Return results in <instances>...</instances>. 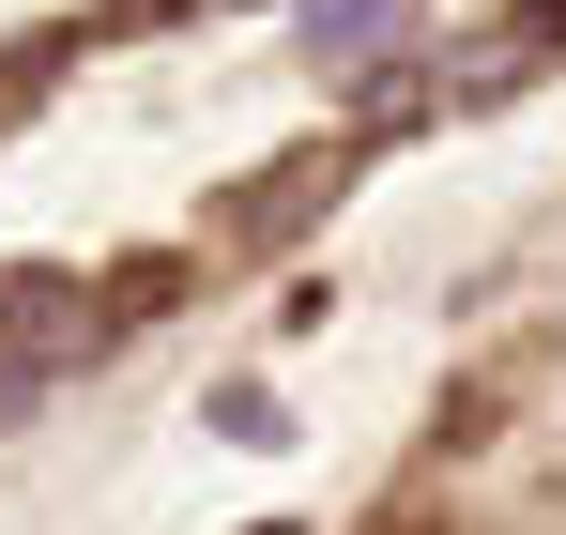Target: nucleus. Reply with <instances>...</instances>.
<instances>
[{
  "mask_svg": "<svg viewBox=\"0 0 566 535\" xmlns=\"http://www.w3.org/2000/svg\"><path fill=\"white\" fill-rule=\"evenodd\" d=\"M353 169H368V138H322V154H291L261 199H230V230H245V245H291V230H306V214H322Z\"/></svg>",
  "mask_w": 566,
  "mask_h": 535,
  "instance_id": "1",
  "label": "nucleus"
},
{
  "mask_svg": "<svg viewBox=\"0 0 566 535\" xmlns=\"http://www.w3.org/2000/svg\"><path fill=\"white\" fill-rule=\"evenodd\" d=\"M382 535H460V521H444V505H429V490H413V505H398V521H382Z\"/></svg>",
  "mask_w": 566,
  "mask_h": 535,
  "instance_id": "2",
  "label": "nucleus"
}]
</instances>
